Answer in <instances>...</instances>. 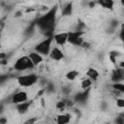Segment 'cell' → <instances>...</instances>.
Instances as JSON below:
<instances>
[{
	"mask_svg": "<svg viewBox=\"0 0 124 124\" xmlns=\"http://www.w3.org/2000/svg\"><path fill=\"white\" fill-rule=\"evenodd\" d=\"M119 39L124 44V24L121 25V28H120V31H119Z\"/></svg>",
	"mask_w": 124,
	"mask_h": 124,
	"instance_id": "d6986e66",
	"label": "cell"
},
{
	"mask_svg": "<svg viewBox=\"0 0 124 124\" xmlns=\"http://www.w3.org/2000/svg\"><path fill=\"white\" fill-rule=\"evenodd\" d=\"M53 41V38H47L43 41H41L37 46H35V50L41 53L42 55H48L51 50V43Z\"/></svg>",
	"mask_w": 124,
	"mask_h": 124,
	"instance_id": "3957f363",
	"label": "cell"
},
{
	"mask_svg": "<svg viewBox=\"0 0 124 124\" xmlns=\"http://www.w3.org/2000/svg\"><path fill=\"white\" fill-rule=\"evenodd\" d=\"M85 75H86L87 78H89L93 81L94 80H97L99 78V76H100L98 70H96L95 68H88L87 71H86V73H85Z\"/></svg>",
	"mask_w": 124,
	"mask_h": 124,
	"instance_id": "8fae6325",
	"label": "cell"
},
{
	"mask_svg": "<svg viewBox=\"0 0 124 124\" xmlns=\"http://www.w3.org/2000/svg\"><path fill=\"white\" fill-rule=\"evenodd\" d=\"M29 106H30V102L26 101L24 103H21V104H18L16 105V109L19 113H25L28 108H29Z\"/></svg>",
	"mask_w": 124,
	"mask_h": 124,
	"instance_id": "5bb4252c",
	"label": "cell"
},
{
	"mask_svg": "<svg viewBox=\"0 0 124 124\" xmlns=\"http://www.w3.org/2000/svg\"><path fill=\"white\" fill-rule=\"evenodd\" d=\"M53 41L57 46H64L68 43V32H59L53 35Z\"/></svg>",
	"mask_w": 124,
	"mask_h": 124,
	"instance_id": "8992f818",
	"label": "cell"
},
{
	"mask_svg": "<svg viewBox=\"0 0 124 124\" xmlns=\"http://www.w3.org/2000/svg\"><path fill=\"white\" fill-rule=\"evenodd\" d=\"M28 56L30 57V59H31L32 63L34 64L35 67L39 66V65L42 64V62L44 61V55H42L41 53H39V52L36 51V50L31 51V52L28 54Z\"/></svg>",
	"mask_w": 124,
	"mask_h": 124,
	"instance_id": "ba28073f",
	"label": "cell"
},
{
	"mask_svg": "<svg viewBox=\"0 0 124 124\" xmlns=\"http://www.w3.org/2000/svg\"><path fill=\"white\" fill-rule=\"evenodd\" d=\"M8 122V119L5 117H1L0 118V124H6Z\"/></svg>",
	"mask_w": 124,
	"mask_h": 124,
	"instance_id": "ffe728a7",
	"label": "cell"
},
{
	"mask_svg": "<svg viewBox=\"0 0 124 124\" xmlns=\"http://www.w3.org/2000/svg\"><path fill=\"white\" fill-rule=\"evenodd\" d=\"M120 1V4H121V6H123L124 7V0H119Z\"/></svg>",
	"mask_w": 124,
	"mask_h": 124,
	"instance_id": "cb8c5ba5",
	"label": "cell"
},
{
	"mask_svg": "<svg viewBox=\"0 0 124 124\" xmlns=\"http://www.w3.org/2000/svg\"><path fill=\"white\" fill-rule=\"evenodd\" d=\"M115 105L119 108H124V99L123 98H117L115 101Z\"/></svg>",
	"mask_w": 124,
	"mask_h": 124,
	"instance_id": "ac0fdd59",
	"label": "cell"
},
{
	"mask_svg": "<svg viewBox=\"0 0 124 124\" xmlns=\"http://www.w3.org/2000/svg\"><path fill=\"white\" fill-rule=\"evenodd\" d=\"M4 58H6V53H5V52H1L0 59H4Z\"/></svg>",
	"mask_w": 124,
	"mask_h": 124,
	"instance_id": "7402d4cb",
	"label": "cell"
},
{
	"mask_svg": "<svg viewBox=\"0 0 124 124\" xmlns=\"http://www.w3.org/2000/svg\"><path fill=\"white\" fill-rule=\"evenodd\" d=\"M97 3L104 9L112 11L114 7V0H98Z\"/></svg>",
	"mask_w": 124,
	"mask_h": 124,
	"instance_id": "30bf717a",
	"label": "cell"
},
{
	"mask_svg": "<svg viewBox=\"0 0 124 124\" xmlns=\"http://www.w3.org/2000/svg\"><path fill=\"white\" fill-rule=\"evenodd\" d=\"M119 67H120L121 69H124V61H121V62L119 63Z\"/></svg>",
	"mask_w": 124,
	"mask_h": 124,
	"instance_id": "603a6c76",
	"label": "cell"
},
{
	"mask_svg": "<svg viewBox=\"0 0 124 124\" xmlns=\"http://www.w3.org/2000/svg\"><path fill=\"white\" fill-rule=\"evenodd\" d=\"M94 5H95V3H92V2L89 4V6H90V7H94Z\"/></svg>",
	"mask_w": 124,
	"mask_h": 124,
	"instance_id": "d4e9b609",
	"label": "cell"
},
{
	"mask_svg": "<svg viewBox=\"0 0 124 124\" xmlns=\"http://www.w3.org/2000/svg\"><path fill=\"white\" fill-rule=\"evenodd\" d=\"M78 75H79V74H78V71H77V70H70L69 72L66 73L65 78H66V79L69 80V81H74L76 78H78Z\"/></svg>",
	"mask_w": 124,
	"mask_h": 124,
	"instance_id": "4fadbf2b",
	"label": "cell"
},
{
	"mask_svg": "<svg viewBox=\"0 0 124 124\" xmlns=\"http://www.w3.org/2000/svg\"><path fill=\"white\" fill-rule=\"evenodd\" d=\"M66 103L64 102V101H58L56 104H55V107H56V108L58 109V110H60V111H63L65 108H66Z\"/></svg>",
	"mask_w": 124,
	"mask_h": 124,
	"instance_id": "e0dca14e",
	"label": "cell"
},
{
	"mask_svg": "<svg viewBox=\"0 0 124 124\" xmlns=\"http://www.w3.org/2000/svg\"><path fill=\"white\" fill-rule=\"evenodd\" d=\"M16 80H17V83L21 87H29V86H32V85H34L38 82L39 77L36 74L31 73V74L19 76Z\"/></svg>",
	"mask_w": 124,
	"mask_h": 124,
	"instance_id": "7a4b0ae2",
	"label": "cell"
},
{
	"mask_svg": "<svg viewBox=\"0 0 124 124\" xmlns=\"http://www.w3.org/2000/svg\"><path fill=\"white\" fill-rule=\"evenodd\" d=\"M34 64L32 63L30 57L28 55H24V56H20L19 58L16 59L14 68L15 70L18 71V72H22V71H26V70H30L32 68H34Z\"/></svg>",
	"mask_w": 124,
	"mask_h": 124,
	"instance_id": "6da1fadb",
	"label": "cell"
},
{
	"mask_svg": "<svg viewBox=\"0 0 124 124\" xmlns=\"http://www.w3.org/2000/svg\"><path fill=\"white\" fill-rule=\"evenodd\" d=\"M120 70H116L114 72V74L112 75V80H113V82L114 81H121V79L124 78V75H123V73H121Z\"/></svg>",
	"mask_w": 124,
	"mask_h": 124,
	"instance_id": "2e32d148",
	"label": "cell"
},
{
	"mask_svg": "<svg viewBox=\"0 0 124 124\" xmlns=\"http://www.w3.org/2000/svg\"><path fill=\"white\" fill-rule=\"evenodd\" d=\"M83 32L81 31H71L68 32V43L75 45V46H81L82 43L84 42L82 39Z\"/></svg>",
	"mask_w": 124,
	"mask_h": 124,
	"instance_id": "277c9868",
	"label": "cell"
},
{
	"mask_svg": "<svg viewBox=\"0 0 124 124\" xmlns=\"http://www.w3.org/2000/svg\"><path fill=\"white\" fill-rule=\"evenodd\" d=\"M26 101H28V94L24 90H19V91L14 93L12 96V99H11V102L16 106L18 104L24 103Z\"/></svg>",
	"mask_w": 124,
	"mask_h": 124,
	"instance_id": "5b68a950",
	"label": "cell"
},
{
	"mask_svg": "<svg viewBox=\"0 0 124 124\" xmlns=\"http://www.w3.org/2000/svg\"><path fill=\"white\" fill-rule=\"evenodd\" d=\"M113 91L116 94H124V82L122 81H114L111 84Z\"/></svg>",
	"mask_w": 124,
	"mask_h": 124,
	"instance_id": "7c38bea8",
	"label": "cell"
},
{
	"mask_svg": "<svg viewBox=\"0 0 124 124\" xmlns=\"http://www.w3.org/2000/svg\"><path fill=\"white\" fill-rule=\"evenodd\" d=\"M48 55L53 61H60L64 58V52L58 46H53Z\"/></svg>",
	"mask_w": 124,
	"mask_h": 124,
	"instance_id": "52a82bcc",
	"label": "cell"
},
{
	"mask_svg": "<svg viewBox=\"0 0 124 124\" xmlns=\"http://www.w3.org/2000/svg\"><path fill=\"white\" fill-rule=\"evenodd\" d=\"M0 60H1V64H2V65H7V64H8L6 58H4V59H0Z\"/></svg>",
	"mask_w": 124,
	"mask_h": 124,
	"instance_id": "44dd1931",
	"label": "cell"
},
{
	"mask_svg": "<svg viewBox=\"0 0 124 124\" xmlns=\"http://www.w3.org/2000/svg\"><path fill=\"white\" fill-rule=\"evenodd\" d=\"M55 121L58 124H67L71 121V115L69 113H63L62 112L56 116Z\"/></svg>",
	"mask_w": 124,
	"mask_h": 124,
	"instance_id": "9c48e42d",
	"label": "cell"
},
{
	"mask_svg": "<svg viewBox=\"0 0 124 124\" xmlns=\"http://www.w3.org/2000/svg\"><path fill=\"white\" fill-rule=\"evenodd\" d=\"M120 116H121V117H122V118H123V119H124V112H122V113H121V114H120Z\"/></svg>",
	"mask_w": 124,
	"mask_h": 124,
	"instance_id": "484cf974",
	"label": "cell"
},
{
	"mask_svg": "<svg viewBox=\"0 0 124 124\" xmlns=\"http://www.w3.org/2000/svg\"><path fill=\"white\" fill-rule=\"evenodd\" d=\"M91 85H92V79H90L89 78L82 79L81 82H80V87H81L83 90H86V89L90 88Z\"/></svg>",
	"mask_w": 124,
	"mask_h": 124,
	"instance_id": "9a60e30c",
	"label": "cell"
}]
</instances>
